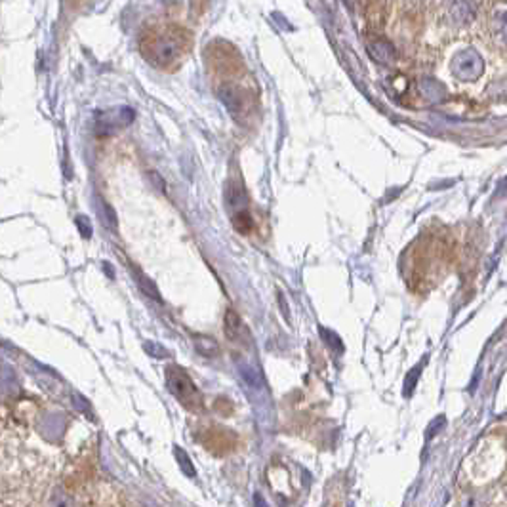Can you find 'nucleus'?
I'll use <instances>...</instances> for the list:
<instances>
[{
	"mask_svg": "<svg viewBox=\"0 0 507 507\" xmlns=\"http://www.w3.org/2000/svg\"><path fill=\"white\" fill-rule=\"evenodd\" d=\"M138 280H139V287H141V290H143L145 294L151 296L153 300H161L158 288L155 287V282H153L151 278H147L145 275H138Z\"/></svg>",
	"mask_w": 507,
	"mask_h": 507,
	"instance_id": "f8f14e48",
	"label": "nucleus"
},
{
	"mask_svg": "<svg viewBox=\"0 0 507 507\" xmlns=\"http://www.w3.org/2000/svg\"><path fill=\"white\" fill-rule=\"evenodd\" d=\"M320 332H322V338H324V342H328L330 345H334L335 351H342V349H344V345H342V342H340V340L335 338L334 332H330V330H324V328H320Z\"/></svg>",
	"mask_w": 507,
	"mask_h": 507,
	"instance_id": "4468645a",
	"label": "nucleus"
},
{
	"mask_svg": "<svg viewBox=\"0 0 507 507\" xmlns=\"http://www.w3.org/2000/svg\"><path fill=\"white\" fill-rule=\"evenodd\" d=\"M218 96H220L221 103L225 105L227 109V113H229L235 121L238 123H242V118L248 115V111H250V103H248V96H246L245 92L237 88V86H223L220 88L218 92Z\"/></svg>",
	"mask_w": 507,
	"mask_h": 507,
	"instance_id": "39448f33",
	"label": "nucleus"
},
{
	"mask_svg": "<svg viewBox=\"0 0 507 507\" xmlns=\"http://www.w3.org/2000/svg\"><path fill=\"white\" fill-rule=\"evenodd\" d=\"M181 39L178 34L170 31V33H163L153 37V41L147 44V54L151 61L166 65V63H172L174 59L181 54Z\"/></svg>",
	"mask_w": 507,
	"mask_h": 507,
	"instance_id": "7ed1b4c3",
	"label": "nucleus"
},
{
	"mask_svg": "<svg viewBox=\"0 0 507 507\" xmlns=\"http://www.w3.org/2000/svg\"><path fill=\"white\" fill-rule=\"evenodd\" d=\"M420 90L427 101H433V103H441L442 99L446 98V92L442 90L441 84L433 79H424L420 82Z\"/></svg>",
	"mask_w": 507,
	"mask_h": 507,
	"instance_id": "0eeeda50",
	"label": "nucleus"
},
{
	"mask_svg": "<svg viewBox=\"0 0 507 507\" xmlns=\"http://www.w3.org/2000/svg\"><path fill=\"white\" fill-rule=\"evenodd\" d=\"M369 54L370 58L374 59L380 65H387L391 63L393 59L397 58V50L391 42L385 41V39H374L369 42Z\"/></svg>",
	"mask_w": 507,
	"mask_h": 507,
	"instance_id": "423d86ee",
	"label": "nucleus"
},
{
	"mask_svg": "<svg viewBox=\"0 0 507 507\" xmlns=\"http://www.w3.org/2000/svg\"><path fill=\"white\" fill-rule=\"evenodd\" d=\"M176 456H178V464H180V467L183 469V473L189 475V477H195V467H193V464H191V459H189V456L183 452V450L180 448V446H176Z\"/></svg>",
	"mask_w": 507,
	"mask_h": 507,
	"instance_id": "9b49d317",
	"label": "nucleus"
},
{
	"mask_svg": "<svg viewBox=\"0 0 507 507\" xmlns=\"http://www.w3.org/2000/svg\"><path fill=\"white\" fill-rule=\"evenodd\" d=\"M193 342H195L196 351L200 353V355H205V357H214V355H218V351H220L218 342L214 338H208V335H195Z\"/></svg>",
	"mask_w": 507,
	"mask_h": 507,
	"instance_id": "6e6552de",
	"label": "nucleus"
},
{
	"mask_svg": "<svg viewBox=\"0 0 507 507\" xmlns=\"http://www.w3.org/2000/svg\"><path fill=\"white\" fill-rule=\"evenodd\" d=\"M225 205L229 208L231 221L238 233L246 235L252 229V218L248 210V195L245 185L238 180H231L225 187Z\"/></svg>",
	"mask_w": 507,
	"mask_h": 507,
	"instance_id": "f03ea898",
	"label": "nucleus"
},
{
	"mask_svg": "<svg viewBox=\"0 0 507 507\" xmlns=\"http://www.w3.org/2000/svg\"><path fill=\"white\" fill-rule=\"evenodd\" d=\"M450 71H452L454 76H458L462 81L471 82L475 79H479L481 73H483V59H481L479 52L475 48L462 50L452 59Z\"/></svg>",
	"mask_w": 507,
	"mask_h": 507,
	"instance_id": "20e7f679",
	"label": "nucleus"
},
{
	"mask_svg": "<svg viewBox=\"0 0 507 507\" xmlns=\"http://www.w3.org/2000/svg\"><path fill=\"white\" fill-rule=\"evenodd\" d=\"M422 374V366H416V369H412L408 372V376H406V382H404V395L410 397V393L414 389V385H416V380L420 377Z\"/></svg>",
	"mask_w": 507,
	"mask_h": 507,
	"instance_id": "ddd939ff",
	"label": "nucleus"
},
{
	"mask_svg": "<svg viewBox=\"0 0 507 507\" xmlns=\"http://www.w3.org/2000/svg\"><path fill=\"white\" fill-rule=\"evenodd\" d=\"M166 384H168V389L172 393L174 397L185 406L187 410H193V412H200L205 408V399L198 391V387L193 384V380L189 376L187 372L176 364H170L166 369Z\"/></svg>",
	"mask_w": 507,
	"mask_h": 507,
	"instance_id": "f257e3e1",
	"label": "nucleus"
},
{
	"mask_svg": "<svg viewBox=\"0 0 507 507\" xmlns=\"http://www.w3.org/2000/svg\"><path fill=\"white\" fill-rule=\"evenodd\" d=\"M238 332H240V319H238V315L233 309L225 313V334L227 338H238Z\"/></svg>",
	"mask_w": 507,
	"mask_h": 507,
	"instance_id": "9d476101",
	"label": "nucleus"
},
{
	"mask_svg": "<svg viewBox=\"0 0 507 507\" xmlns=\"http://www.w3.org/2000/svg\"><path fill=\"white\" fill-rule=\"evenodd\" d=\"M240 374H242V377H245L246 382L252 385V387H262L263 384L262 372H260V369H256L254 364H246V362H242V364H240Z\"/></svg>",
	"mask_w": 507,
	"mask_h": 507,
	"instance_id": "1a4fd4ad",
	"label": "nucleus"
}]
</instances>
